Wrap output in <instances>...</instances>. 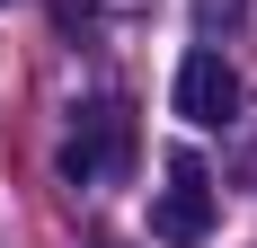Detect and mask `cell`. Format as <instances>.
<instances>
[{"label":"cell","mask_w":257,"mask_h":248,"mask_svg":"<svg viewBox=\"0 0 257 248\" xmlns=\"http://www.w3.org/2000/svg\"><path fill=\"white\" fill-rule=\"evenodd\" d=\"M62 186H115L133 169V106L124 98H98L89 115L71 124V142H62Z\"/></svg>","instance_id":"cell-1"},{"label":"cell","mask_w":257,"mask_h":248,"mask_svg":"<svg viewBox=\"0 0 257 248\" xmlns=\"http://www.w3.org/2000/svg\"><path fill=\"white\" fill-rule=\"evenodd\" d=\"M151 239L160 248H204L213 239V169L195 151H169V186L151 204Z\"/></svg>","instance_id":"cell-2"},{"label":"cell","mask_w":257,"mask_h":248,"mask_svg":"<svg viewBox=\"0 0 257 248\" xmlns=\"http://www.w3.org/2000/svg\"><path fill=\"white\" fill-rule=\"evenodd\" d=\"M178 115H186V124H231V115H239V71H231L213 45H195V53L178 62Z\"/></svg>","instance_id":"cell-3"},{"label":"cell","mask_w":257,"mask_h":248,"mask_svg":"<svg viewBox=\"0 0 257 248\" xmlns=\"http://www.w3.org/2000/svg\"><path fill=\"white\" fill-rule=\"evenodd\" d=\"M195 18L204 27H239V0H195Z\"/></svg>","instance_id":"cell-4"},{"label":"cell","mask_w":257,"mask_h":248,"mask_svg":"<svg viewBox=\"0 0 257 248\" xmlns=\"http://www.w3.org/2000/svg\"><path fill=\"white\" fill-rule=\"evenodd\" d=\"M53 18H62V27H89V0H53Z\"/></svg>","instance_id":"cell-5"},{"label":"cell","mask_w":257,"mask_h":248,"mask_svg":"<svg viewBox=\"0 0 257 248\" xmlns=\"http://www.w3.org/2000/svg\"><path fill=\"white\" fill-rule=\"evenodd\" d=\"M98 248H124V239H98Z\"/></svg>","instance_id":"cell-6"},{"label":"cell","mask_w":257,"mask_h":248,"mask_svg":"<svg viewBox=\"0 0 257 248\" xmlns=\"http://www.w3.org/2000/svg\"><path fill=\"white\" fill-rule=\"evenodd\" d=\"M115 9H133V0H115Z\"/></svg>","instance_id":"cell-7"}]
</instances>
